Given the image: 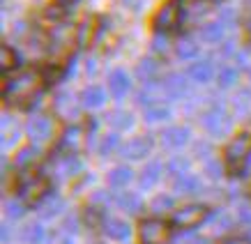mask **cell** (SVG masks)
Here are the masks:
<instances>
[{"instance_id": "cell-1", "label": "cell", "mask_w": 251, "mask_h": 244, "mask_svg": "<svg viewBox=\"0 0 251 244\" xmlns=\"http://www.w3.org/2000/svg\"><path fill=\"white\" fill-rule=\"evenodd\" d=\"M44 76L42 72L25 69L21 74H16L7 85H5V101L9 106H28L32 99H37V95L44 88Z\"/></svg>"}, {"instance_id": "cell-2", "label": "cell", "mask_w": 251, "mask_h": 244, "mask_svg": "<svg viewBox=\"0 0 251 244\" xmlns=\"http://www.w3.org/2000/svg\"><path fill=\"white\" fill-rule=\"evenodd\" d=\"M49 180L44 175H37V173H25L19 182V198L25 203V205H37L49 196Z\"/></svg>"}, {"instance_id": "cell-3", "label": "cell", "mask_w": 251, "mask_h": 244, "mask_svg": "<svg viewBox=\"0 0 251 244\" xmlns=\"http://www.w3.org/2000/svg\"><path fill=\"white\" fill-rule=\"evenodd\" d=\"M249 154H251V134H240L237 138H233L226 145V152H224V159H226V166H228L230 173H240L247 166Z\"/></svg>"}, {"instance_id": "cell-4", "label": "cell", "mask_w": 251, "mask_h": 244, "mask_svg": "<svg viewBox=\"0 0 251 244\" xmlns=\"http://www.w3.org/2000/svg\"><path fill=\"white\" fill-rule=\"evenodd\" d=\"M141 244H168L171 242V226L161 219H145L138 226Z\"/></svg>"}, {"instance_id": "cell-5", "label": "cell", "mask_w": 251, "mask_h": 244, "mask_svg": "<svg viewBox=\"0 0 251 244\" xmlns=\"http://www.w3.org/2000/svg\"><path fill=\"white\" fill-rule=\"evenodd\" d=\"M180 21H182V5H180V0H171L157 12L154 28H157V32H168L175 30L180 25Z\"/></svg>"}, {"instance_id": "cell-6", "label": "cell", "mask_w": 251, "mask_h": 244, "mask_svg": "<svg viewBox=\"0 0 251 244\" xmlns=\"http://www.w3.org/2000/svg\"><path fill=\"white\" fill-rule=\"evenodd\" d=\"M205 219H207V207H203V205H187L173 214V223L182 230L196 228V226H201Z\"/></svg>"}, {"instance_id": "cell-7", "label": "cell", "mask_w": 251, "mask_h": 244, "mask_svg": "<svg viewBox=\"0 0 251 244\" xmlns=\"http://www.w3.org/2000/svg\"><path fill=\"white\" fill-rule=\"evenodd\" d=\"M85 141H88V127H81V124H72L65 136H62V150L69 154H76L85 147Z\"/></svg>"}, {"instance_id": "cell-8", "label": "cell", "mask_w": 251, "mask_h": 244, "mask_svg": "<svg viewBox=\"0 0 251 244\" xmlns=\"http://www.w3.org/2000/svg\"><path fill=\"white\" fill-rule=\"evenodd\" d=\"M203 127H205L212 136H221V134H226L230 129V118L221 108H212V111H207L203 115Z\"/></svg>"}, {"instance_id": "cell-9", "label": "cell", "mask_w": 251, "mask_h": 244, "mask_svg": "<svg viewBox=\"0 0 251 244\" xmlns=\"http://www.w3.org/2000/svg\"><path fill=\"white\" fill-rule=\"evenodd\" d=\"M51 129H53V124H51L49 115H35L28 122V138H30L32 143H42V141H46V138L51 136Z\"/></svg>"}, {"instance_id": "cell-10", "label": "cell", "mask_w": 251, "mask_h": 244, "mask_svg": "<svg viewBox=\"0 0 251 244\" xmlns=\"http://www.w3.org/2000/svg\"><path fill=\"white\" fill-rule=\"evenodd\" d=\"M97 32H99V23L97 19H85L83 23H81V28L76 30V42L81 49H90L92 44H95V39H97Z\"/></svg>"}, {"instance_id": "cell-11", "label": "cell", "mask_w": 251, "mask_h": 244, "mask_svg": "<svg viewBox=\"0 0 251 244\" xmlns=\"http://www.w3.org/2000/svg\"><path fill=\"white\" fill-rule=\"evenodd\" d=\"M226 28H230V25L219 16V19H214L212 23H207V25L201 28V39L207 42V44H217V42L226 35Z\"/></svg>"}, {"instance_id": "cell-12", "label": "cell", "mask_w": 251, "mask_h": 244, "mask_svg": "<svg viewBox=\"0 0 251 244\" xmlns=\"http://www.w3.org/2000/svg\"><path fill=\"white\" fill-rule=\"evenodd\" d=\"M150 147H152L150 138H134L122 147V157L125 159H143L145 154L150 152Z\"/></svg>"}, {"instance_id": "cell-13", "label": "cell", "mask_w": 251, "mask_h": 244, "mask_svg": "<svg viewBox=\"0 0 251 244\" xmlns=\"http://www.w3.org/2000/svg\"><path fill=\"white\" fill-rule=\"evenodd\" d=\"M161 90L166 92L168 97L177 99V97H182L184 92H187V78L180 76V74H171V76L164 78V83H161Z\"/></svg>"}, {"instance_id": "cell-14", "label": "cell", "mask_w": 251, "mask_h": 244, "mask_svg": "<svg viewBox=\"0 0 251 244\" xmlns=\"http://www.w3.org/2000/svg\"><path fill=\"white\" fill-rule=\"evenodd\" d=\"M173 189L177 194H196V191L203 189V184H201V177L191 175V173H182V175L175 177Z\"/></svg>"}, {"instance_id": "cell-15", "label": "cell", "mask_w": 251, "mask_h": 244, "mask_svg": "<svg viewBox=\"0 0 251 244\" xmlns=\"http://www.w3.org/2000/svg\"><path fill=\"white\" fill-rule=\"evenodd\" d=\"M161 141L166 147H182L189 141V129L187 127H171L161 134Z\"/></svg>"}, {"instance_id": "cell-16", "label": "cell", "mask_w": 251, "mask_h": 244, "mask_svg": "<svg viewBox=\"0 0 251 244\" xmlns=\"http://www.w3.org/2000/svg\"><path fill=\"white\" fill-rule=\"evenodd\" d=\"M214 74V67H212V60H201V62H194L189 67V76L196 81V83H207Z\"/></svg>"}, {"instance_id": "cell-17", "label": "cell", "mask_w": 251, "mask_h": 244, "mask_svg": "<svg viewBox=\"0 0 251 244\" xmlns=\"http://www.w3.org/2000/svg\"><path fill=\"white\" fill-rule=\"evenodd\" d=\"M108 88H111V95L120 99V97H125L129 92V76L125 72H113L111 78H108Z\"/></svg>"}, {"instance_id": "cell-18", "label": "cell", "mask_w": 251, "mask_h": 244, "mask_svg": "<svg viewBox=\"0 0 251 244\" xmlns=\"http://www.w3.org/2000/svg\"><path fill=\"white\" fill-rule=\"evenodd\" d=\"M44 226L39 221H30V223H25L21 228V240L25 244H39V242H44Z\"/></svg>"}, {"instance_id": "cell-19", "label": "cell", "mask_w": 251, "mask_h": 244, "mask_svg": "<svg viewBox=\"0 0 251 244\" xmlns=\"http://www.w3.org/2000/svg\"><path fill=\"white\" fill-rule=\"evenodd\" d=\"M104 230H106V235L111 237V240H127L129 237V226L125 221H120V219H108V221H104Z\"/></svg>"}, {"instance_id": "cell-20", "label": "cell", "mask_w": 251, "mask_h": 244, "mask_svg": "<svg viewBox=\"0 0 251 244\" xmlns=\"http://www.w3.org/2000/svg\"><path fill=\"white\" fill-rule=\"evenodd\" d=\"M104 99H106V95H104V90H101L99 85H90V88L81 95V104L88 108H99L104 104Z\"/></svg>"}, {"instance_id": "cell-21", "label": "cell", "mask_w": 251, "mask_h": 244, "mask_svg": "<svg viewBox=\"0 0 251 244\" xmlns=\"http://www.w3.org/2000/svg\"><path fill=\"white\" fill-rule=\"evenodd\" d=\"M51 46H53L58 53H65L69 46H72V28H65V25H60L58 30H53Z\"/></svg>"}, {"instance_id": "cell-22", "label": "cell", "mask_w": 251, "mask_h": 244, "mask_svg": "<svg viewBox=\"0 0 251 244\" xmlns=\"http://www.w3.org/2000/svg\"><path fill=\"white\" fill-rule=\"evenodd\" d=\"M161 171H164L161 161H150V164L143 168V173H141V187H152L161 177Z\"/></svg>"}, {"instance_id": "cell-23", "label": "cell", "mask_w": 251, "mask_h": 244, "mask_svg": "<svg viewBox=\"0 0 251 244\" xmlns=\"http://www.w3.org/2000/svg\"><path fill=\"white\" fill-rule=\"evenodd\" d=\"M136 74H138V78H141L143 83H154V76L159 74V65H157V60L148 58V60H143L141 65H138Z\"/></svg>"}, {"instance_id": "cell-24", "label": "cell", "mask_w": 251, "mask_h": 244, "mask_svg": "<svg viewBox=\"0 0 251 244\" xmlns=\"http://www.w3.org/2000/svg\"><path fill=\"white\" fill-rule=\"evenodd\" d=\"M115 200H118V205H120L125 212H129V214L141 210V198H138L136 194H120Z\"/></svg>"}, {"instance_id": "cell-25", "label": "cell", "mask_w": 251, "mask_h": 244, "mask_svg": "<svg viewBox=\"0 0 251 244\" xmlns=\"http://www.w3.org/2000/svg\"><path fill=\"white\" fill-rule=\"evenodd\" d=\"M235 81H237V69L235 67H228V65L219 67V72H217V83H219L221 88H230Z\"/></svg>"}, {"instance_id": "cell-26", "label": "cell", "mask_w": 251, "mask_h": 244, "mask_svg": "<svg viewBox=\"0 0 251 244\" xmlns=\"http://www.w3.org/2000/svg\"><path fill=\"white\" fill-rule=\"evenodd\" d=\"M14 67H16V53L9 46H2V51H0V69H2V74H7L9 69Z\"/></svg>"}, {"instance_id": "cell-27", "label": "cell", "mask_w": 251, "mask_h": 244, "mask_svg": "<svg viewBox=\"0 0 251 244\" xmlns=\"http://www.w3.org/2000/svg\"><path fill=\"white\" fill-rule=\"evenodd\" d=\"M129 180H131V171L127 166L115 168L113 173H111V184H113V187H125Z\"/></svg>"}, {"instance_id": "cell-28", "label": "cell", "mask_w": 251, "mask_h": 244, "mask_svg": "<svg viewBox=\"0 0 251 244\" xmlns=\"http://www.w3.org/2000/svg\"><path fill=\"white\" fill-rule=\"evenodd\" d=\"M111 124H113L115 129H127V127H131V115L127 113V111H115V113H111Z\"/></svg>"}, {"instance_id": "cell-29", "label": "cell", "mask_w": 251, "mask_h": 244, "mask_svg": "<svg viewBox=\"0 0 251 244\" xmlns=\"http://www.w3.org/2000/svg\"><path fill=\"white\" fill-rule=\"evenodd\" d=\"M62 74H65V72H62V67H58V65H51V67H46L44 72H42L46 85H55L62 78Z\"/></svg>"}, {"instance_id": "cell-30", "label": "cell", "mask_w": 251, "mask_h": 244, "mask_svg": "<svg viewBox=\"0 0 251 244\" xmlns=\"http://www.w3.org/2000/svg\"><path fill=\"white\" fill-rule=\"evenodd\" d=\"M35 159H37V152H35V147H25V150H21V154H19L16 164H19L21 168H28L30 164H35Z\"/></svg>"}, {"instance_id": "cell-31", "label": "cell", "mask_w": 251, "mask_h": 244, "mask_svg": "<svg viewBox=\"0 0 251 244\" xmlns=\"http://www.w3.org/2000/svg\"><path fill=\"white\" fill-rule=\"evenodd\" d=\"M173 207V198L171 196H157V198L152 200V212L161 214V212H168Z\"/></svg>"}, {"instance_id": "cell-32", "label": "cell", "mask_w": 251, "mask_h": 244, "mask_svg": "<svg viewBox=\"0 0 251 244\" xmlns=\"http://www.w3.org/2000/svg\"><path fill=\"white\" fill-rule=\"evenodd\" d=\"M60 210H62V200L53 198V200H49V203L42 207V217H44V219H51V217H55Z\"/></svg>"}, {"instance_id": "cell-33", "label": "cell", "mask_w": 251, "mask_h": 244, "mask_svg": "<svg viewBox=\"0 0 251 244\" xmlns=\"http://www.w3.org/2000/svg\"><path fill=\"white\" fill-rule=\"evenodd\" d=\"M187 168H189V161H184V159H171L168 161V173H171L173 177L187 173Z\"/></svg>"}, {"instance_id": "cell-34", "label": "cell", "mask_w": 251, "mask_h": 244, "mask_svg": "<svg viewBox=\"0 0 251 244\" xmlns=\"http://www.w3.org/2000/svg\"><path fill=\"white\" fill-rule=\"evenodd\" d=\"M177 55L180 58H194V55H198V49L194 42H180V46H177Z\"/></svg>"}, {"instance_id": "cell-35", "label": "cell", "mask_w": 251, "mask_h": 244, "mask_svg": "<svg viewBox=\"0 0 251 244\" xmlns=\"http://www.w3.org/2000/svg\"><path fill=\"white\" fill-rule=\"evenodd\" d=\"M5 214H7L9 219H19L23 214V205L16 203V200H7V203H5Z\"/></svg>"}, {"instance_id": "cell-36", "label": "cell", "mask_w": 251, "mask_h": 244, "mask_svg": "<svg viewBox=\"0 0 251 244\" xmlns=\"http://www.w3.org/2000/svg\"><path fill=\"white\" fill-rule=\"evenodd\" d=\"M16 138H19V129H9L7 124H5V127H2V145H5V147H9V145L14 143Z\"/></svg>"}, {"instance_id": "cell-37", "label": "cell", "mask_w": 251, "mask_h": 244, "mask_svg": "<svg viewBox=\"0 0 251 244\" xmlns=\"http://www.w3.org/2000/svg\"><path fill=\"white\" fill-rule=\"evenodd\" d=\"M214 226L217 228H230L233 226V217L228 212H219V217H214Z\"/></svg>"}, {"instance_id": "cell-38", "label": "cell", "mask_w": 251, "mask_h": 244, "mask_svg": "<svg viewBox=\"0 0 251 244\" xmlns=\"http://www.w3.org/2000/svg\"><path fill=\"white\" fill-rule=\"evenodd\" d=\"M115 147H118V136H115V134H111V136H106V138H104V143H101V154L113 152Z\"/></svg>"}, {"instance_id": "cell-39", "label": "cell", "mask_w": 251, "mask_h": 244, "mask_svg": "<svg viewBox=\"0 0 251 244\" xmlns=\"http://www.w3.org/2000/svg\"><path fill=\"white\" fill-rule=\"evenodd\" d=\"M99 221H101V217H99L95 210H85V223H88L90 228H97Z\"/></svg>"}, {"instance_id": "cell-40", "label": "cell", "mask_w": 251, "mask_h": 244, "mask_svg": "<svg viewBox=\"0 0 251 244\" xmlns=\"http://www.w3.org/2000/svg\"><path fill=\"white\" fill-rule=\"evenodd\" d=\"M49 244H72V237L67 233H53L49 237Z\"/></svg>"}, {"instance_id": "cell-41", "label": "cell", "mask_w": 251, "mask_h": 244, "mask_svg": "<svg viewBox=\"0 0 251 244\" xmlns=\"http://www.w3.org/2000/svg\"><path fill=\"white\" fill-rule=\"evenodd\" d=\"M237 219H240V221H244V223H251V207L242 203V205L237 207Z\"/></svg>"}, {"instance_id": "cell-42", "label": "cell", "mask_w": 251, "mask_h": 244, "mask_svg": "<svg viewBox=\"0 0 251 244\" xmlns=\"http://www.w3.org/2000/svg\"><path fill=\"white\" fill-rule=\"evenodd\" d=\"M221 55H235V44L233 42H226L221 46Z\"/></svg>"}, {"instance_id": "cell-43", "label": "cell", "mask_w": 251, "mask_h": 244, "mask_svg": "<svg viewBox=\"0 0 251 244\" xmlns=\"http://www.w3.org/2000/svg\"><path fill=\"white\" fill-rule=\"evenodd\" d=\"M244 5H247V30H249V39H251V0H247Z\"/></svg>"}, {"instance_id": "cell-44", "label": "cell", "mask_w": 251, "mask_h": 244, "mask_svg": "<svg viewBox=\"0 0 251 244\" xmlns=\"http://www.w3.org/2000/svg\"><path fill=\"white\" fill-rule=\"evenodd\" d=\"M224 244H251L249 240H244V237H230V240H226Z\"/></svg>"}, {"instance_id": "cell-45", "label": "cell", "mask_w": 251, "mask_h": 244, "mask_svg": "<svg viewBox=\"0 0 251 244\" xmlns=\"http://www.w3.org/2000/svg\"><path fill=\"white\" fill-rule=\"evenodd\" d=\"M60 5H69V2H74V0H58Z\"/></svg>"}]
</instances>
